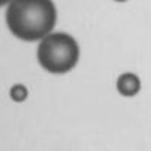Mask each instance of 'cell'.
<instances>
[{
  "mask_svg": "<svg viewBox=\"0 0 151 151\" xmlns=\"http://www.w3.org/2000/svg\"><path fill=\"white\" fill-rule=\"evenodd\" d=\"M57 21L51 0H10L6 9L9 31L22 41H38L49 35Z\"/></svg>",
  "mask_w": 151,
  "mask_h": 151,
  "instance_id": "obj_1",
  "label": "cell"
},
{
  "mask_svg": "<svg viewBox=\"0 0 151 151\" xmlns=\"http://www.w3.org/2000/svg\"><path fill=\"white\" fill-rule=\"evenodd\" d=\"M37 60L40 66L50 73H68L79 60V46L76 40L66 32H50L40 40Z\"/></svg>",
  "mask_w": 151,
  "mask_h": 151,
  "instance_id": "obj_2",
  "label": "cell"
},
{
  "mask_svg": "<svg viewBox=\"0 0 151 151\" xmlns=\"http://www.w3.org/2000/svg\"><path fill=\"white\" fill-rule=\"evenodd\" d=\"M116 88H117L120 96H123V97H134L141 90V81H139L138 75H135L132 72H125V73H122L117 78Z\"/></svg>",
  "mask_w": 151,
  "mask_h": 151,
  "instance_id": "obj_3",
  "label": "cell"
},
{
  "mask_svg": "<svg viewBox=\"0 0 151 151\" xmlns=\"http://www.w3.org/2000/svg\"><path fill=\"white\" fill-rule=\"evenodd\" d=\"M9 96L15 103H22L28 99V88L24 84H15L10 87Z\"/></svg>",
  "mask_w": 151,
  "mask_h": 151,
  "instance_id": "obj_4",
  "label": "cell"
},
{
  "mask_svg": "<svg viewBox=\"0 0 151 151\" xmlns=\"http://www.w3.org/2000/svg\"><path fill=\"white\" fill-rule=\"evenodd\" d=\"M10 0H0V6H4V4H9Z\"/></svg>",
  "mask_w": 151,
  "mask_h": 151,
  "instance_id": "obj_5",
  "label": "cell"
},
{
  "mask_svg": "<svg viewBox=\"0 0 151 151\" xmlns=\"http://www.w3.org/2000/svg\"><path fill=\"white\" fill-rule=\"evenodd\" d=\"M114 1H119V3H122V1H126V0H114Z\"/></svg>",
  "mask_w": 151,
  "mask_h": 151,
  "instance_id": "obj_6",
  "label": "cell"
}]
</instances>
